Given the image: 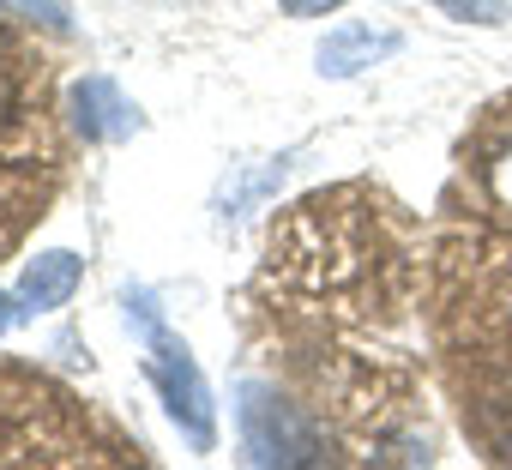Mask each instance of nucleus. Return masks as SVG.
I'll return each instance as SVG.
<instances>
[{"label":"nucleus","instance_id":"f257e3e1","mask_svg":"<svg viewBox=\"0 0 512 470\" xmlns=\"http://www.w3.org/2000/svg\"><path fill=\"white\" fill-rule=\"evenodd\" d=\"M127 320L145 332V374H151V386L163 392V410H169V422L187 434V446L193 452H211L217 446V410H211V386H205V374H199V362H193V350L157 320V308H151V296H127Z\"/></svg>","mask_w":512,"mask_h":470},{"label":"nucleus","instance_id":"f03ea898","mask_svg":"<svg viewBox=\"0 0 512 470\" xmlns=\"http://www.w3.org/2000/svg\"><path fill=\"white\" fill-rule=\"evenodd\" d=\"M241 452L253 464H326V434L272 386H241Z\"/></svg>","mask_w":512,"mask_h":470},{"label":"nucleus","instance_id":"7ed1b4c3","mask_svg":"<svg viewBox=\"0 0 512 470\" xmlns=\"http://www.w3.org/2000/svg\"><path fill=\"white\" fill-rule=\"evenodd\" d=\"M73 127H79L85 139H127V133L139 127V109L121 97L115 79L91 73V79L73 85Z\"/></svg>","mask_w":512,"mask_h":470},{"label":"nucleus","instance_id":"20e7f679","mask_svg":"<svg viewBox=\"0 0 512 470\" xmlns=\"http://www.w3.org/2000/svg\"><path fill=\"white\" fill-rule=\"evenodd\" d=\"M79 278H85V260L67 254V248H49V254H37V260L25 266V278H19V302H25L31 314H55V308L73 302Z\"/></svg>","mask_w":512,"mask_h":470},{"label":"nucleus","instance_id":"39448f33","mask_svg":"<svg viewBox=\"0 0 512 470\" xmlns=\"http://www.w3.org/2000/svg\"><path fill=\"white\" fill-rule=\"evenodd\" d=\"M398 49V37L392 31H374V25H338L326 43H320V73L326 79H350V73H362V67H374L380 55H392Z\"/></svg>","mask_w":512,"mask_h":470},{"label":"nucleus","instance_id":"423d86ee","mask_svg":"<svg viewBox=\"0 0 512 470\" xmlns=\"http://www.w3.org/2000/svg\"><path fill=\"white\" fill-rule=\"evenodd\" d=\"M19 121V73H13V61L0 55V133H7Z\"/></svg>","mask_w":512,"mask_h":470},{"label":"nucleus","instance_id":"0eeeda50","mask_svg":"<svg viewBox=\"0 0 512 470\" xmlns=\"http://www.w3.org/2000/svg\"><path fill=\"white\" fill-rule=\"evenodd\" d=\"M278 7H284L290 19H326V13H338V7H350V0H278Z\"/></svg>","mask_w":512,"mask_h":470},{"label":"nucleus","instance_id":"6e6552de","mask_svg":"<svg viewBox=\"0 0 512 470\" xmlns=\"http://www.w3.org/2000/svg\"><path fill=\"white\" fill-rule=\"evenodd\" d=\"M440 7L458 13V19H482V25H494V13H500L494 0H440Z\"/></svg>","mask_w":512,"mask_h":470},{"label":"nucleus","instance_id":"1a4fd4ad","mask_svg":"<svg viewBox=\"0 0 512 470\" xmlns=\"http://www.w3.org/2000/svg\"><path fill=\"white\" fill-rule=\"evenodd\" d=\"M19 320H31V308H25L19 296H0V332H7V326H19Z\"/></svg>","mask_w":512,"mask_h":470}]
</instances>
